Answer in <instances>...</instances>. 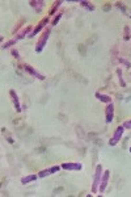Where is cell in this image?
Instances as JSON below:
<instances>
[{
	"label": "cell",
	"instance_id": "obj_28",
	"mask_svg": "<svg viewBox=\"0 0 131 197\" xmlns=\"http://www.w3.org/2000/svg\"><path fill=\"white\" fill-rule=\"evenodd\" d=\"M7 139H8V142H9V143H13V142H14V141H13V139H12V138H11V137H8V138H7Z\"/></svg>",
	"mask_w": 131,
	"mask_h": 197
},
{
	"label": "cell",
	"instance_id": "obj_2",
	"mask_svg": "<svg viewBox=\"0 0 131 197\" xmlns=\"http://www.w3.org/2000/svg\"><path fill=\"white\" fill-rule=\"evenodd\" d=\"M48 37H50V29H45V32L42 33V36H41V38L38 40V42H37V45H35V51L37 53H41L45 49V46H46V42H47V40H48Z\"/></svg>",
	"mask_w": 131,
	"mask_h": 197
},
{
	"label": "cell",
	"instance_id": "obj_11",
	"mask_svg": "<svg viewBox=\"0 0 131 197\" xmlns=\"http://www.w3.org/2000/svg\"><path fill=\"white\" fill-rule=\"evenodd\" d=\"M113 118H114V105L113 103H110L108 105V108H106V122L110 124L113 121Z\"/></svg>",
	"mask_w": 131,
	"mask_h": 197
},
{
	"label": "cell",
	"instance_id": "obj_8",
	"mask_svg": "<svg viewBox=\"0 0 131 197\" xmlns=\"http://www.w3.org/2000/svg\"><path fill=\"white\" fill-rule=\"evenodd\" d=\"M24 69H25V71L28 72V74H30V75H33V76H35L37 79H40V80H45V76H43L42 74H40V72H38L37 70L33 69L31 66L26 65V66H24Z\"/></svg>",
	"mask_w": 131,
	"mask_h": 197
},
{
	"label": "cell",
	"instance_id": "obj_12",
	"mask_svg": "<svg viewBox=\"0 0 131 197\" xmlns=\"http://www.w3.org/2000/svg\"><path fill=\"white\" fill-rule=\"evenodd\" d=\"M31 32H33V30H31V26L26 25L25 28H24L23 30H21L20 33H18V34L16 36V37H14V40H16V41H18V40H21V38H24V37H25V36H28V37H29V34H30Z\"/></svg>",
	"mask_w": 131,
	"mask_h": 197
},
{
	"label": "cell",
	"instance_id": "obj_23",
	"mask_svg": "<svg viewBox=\"0 0 131 197\" xmlns=\"http://www.w3.org/2000/svg\"><path fill=\"white\" fill-rule=\"evenodd\" d=\"M79 51H80V54L83 55V57H85V46H84V45H79Z\"/></svg>",
	"mask_w": 131,
	"mask_h": 197
},
{
	"label": "cell",
	"instance_id": "obj_25",
	"mask_svg": "<svg viewBox=\"0 0 131 197\" xmlns=\"http://www.w3.org/2000/svg\"><path fill=\"white\" fill-rule=\"evenodd\" d=\"M109 9H110V3H106L105 5H104V11H105V12H108Z\"/></svg>",
	"mask_w": 131,
	"mask_h": 197
},
{
	"label": "cell",
	"instance_id": "obj_1",
	"mask_svg": "<svg viewBox=\"0 0 131 197\" xmlns=\"http://www.w3.org/2000/svg\"><path fill=\"white\" fill-rule=\"evenodd\" d=\"M101 177H102V166L98 164V166L96 167V172H94L93 185H92V193H97L98 187H100V183H101Z\"/></svg>",
	"mask_w": 131,
	"mask_h": 197
},
{
	"label": "cell",
	"instance_id": "obj_19",
	"mask_svg": "<svg viewBox=\"0 0 131 197\" xmlns=\"http://www.w3.org/2000/svg\"><path fill=\"white\" fill-rule=\"evenodd\" d=\"M117 75H118V79H119L121 86H122V87H126L125 80H123V78H122V71H121V69H118V70H117Z\"/></svg>",
	"mask_w": 131,
	"mask_h": 197
},
{
	"label": "cell",
	"instance_id": "obj_15",
	"mask_svg": "<svg viewBox=\"0 0 131 197\" xmlns=\"http://www.w3.org/2000/svg\"><path fill=\"white\" fill-rule=\"evenodd\" d=\"M35 179H37V175H28V176H25V177L21 179V183L26 184V183H30V181H34Z\"/></svg>",
	"mask_w": 131,
	"mask_h": 197
},
{
	"label": "cell",
	"instance_id": "obj_4",
	"mask_svg": "<svg viewBox=\"0 0 131 197\" xmlns=\"http://www.w3.org/2000/svg\"><path fill=\"white\" fill-rule=\"evenodd\" d=\"M48 21H50V20H48V17H45V19H42V20H41V21H40V23H38V24H37V26H35V28H34V29H33V32H31L30 34H29V38H31V37H34V36H37V34H38V33H40V32H41V30H42V29H43V28H45V25H46V24H47V23H48Z\"/></svg>",
	"mask_w": 131,
	"mask_h": 197
},
{
	"label": "cell",
	"instance_id": "obj_24",
	"mask_svg": "<svg viewBox=\"0 0 131 197\" xmlns=\"http://www.w3.org/2000/svg\"><path fill=\"white\" fill-rule=\"evenodd\" d=\"M12 55H13L14 58H17V59L20 58V55H18V51H17V50H12Z\"/></svg>",
	"mask_w": 131,
	"mask_h": 197
},
{
	"label": "cell",
	"instance_id": "obj_7",
	"mask_svg": "<svg viewBox=\"0 0 131 197\" xmlns=\"http://www.w3.org/2000/svg\"><path fill=\"white\" fill-rule=\"evenodd\" d=\"M109 177H110V171H105L102 175V177H101V183H100V187H98V191H100V193H102L104 191H105V188L108 187V183H109Z\"/></svg>",
	"mask_w": 131,
	"mask_h": 197
},
{
	"label": "cell",
	"instance_id": "obj_21",
	"mask_svg": "<svg viewBox=\"0 0 131 197\" xmlns=\"http://www.w3.org/2000/svg\"><path fill=\"white\" fill-rule=\"evenodd\" d=\"M16 42H17V41L14 40V38H12L11 41H8V42H5V43H4V45L1 46V47H3V49H8V47H11L12 45H14V43H16Z\"/></svg>",
	"mask_w": 131,
	"mask_h": 197
},
{
	"label": "cell",
	"instance_id": "obj_26",
	"mask_svg": "<svg viewBox=\"0 0 131 197\" xmlns=\"http://www.w3.org/2000/svg\"><path fill=\"white\" fill-rule=\"evenodd\" d=\"M123 128H131V121H126L123 124Z\"/></svg>",
	"mask_w": 131,
	"mask_h": 197
},
{
	"label": "cell",
	"instance_id": "obj_14",
	"mask_svg": "<svg viewBox=\"0 0 131 197\" xmlns=\"http://www.w3.org/2000/svg\"><path fill=\"white\" fill-rule=\"evenodd\" d=\"M80 5L83 7V8L88 9V11H91V12L94 11V5H93V4L89 3V1H85V0H81V1H80Z\"/></svg>",
	"mask_w": 131,
	"mask_h": 197
},
{
	"label": "cell",
	"instance_id": "obj_16",
	"mask_svg": "<svg viewBox=\"0 0 131 197\" xmlns=\"http://www.w3.org/2000/svg\"><path fill=\"white\" fill-rule=\"evenodd\" d=\"M131 38V32H130V26L126 25L123 28V40L125 41H128Z\"/></svg>",
	"mask_w": 131,
	"mask_h": 197
},
{
	"label": "cell",
	"instance_id": "obj_6",
	"mask_svg": "<svg viewBox=\"0 0 131 197\" xmlns=\"http://www.w3.org/2000/svg\"><path fill=\"white\" fill-rule=\"evenodd\" d=\"M62 168L63 170H68V171H80V170L83 168V164H81V163L68 162V163H63Z\"/></svg>",
	"mask_w": 131,
	"mask_h": 197
},
{
	"label": "cell",
	"instance_id": "obj_27",
	"mask_svg": "<svg viewBox=\"0 0 131 197\" xmlns=\"http://www.w3.org/2000/svg\"><path fill=\"white\" fill-rule=\"evenodd\" d=\"M62 191H63V188H58V189H55L53 194H58V192H62Z\"/></svg>",
	"mask_w": 131,
	"mask_h": 197
},
{
	"label": "cell",
	"instance_id": "obj_5",
	"mask_svg": "<svg viewBox=\"0 0 131 197\" xmlns=\"http://www.w3.org/2000/svg\"><path fill=\"white\" fill-rule=\"evenodd\" d=\"M60 168H62V166H53V167H50V168L42 170L41 172H38V177H46V176H48V175H53V174H55V172H59Z\"/></svg>",
	"mask_w": 131,
	"mask_h": 197
},
{
	"label": "cell",
	"instance_id": "obj_18",
	"mask_svg": "<svg viewBox=\"0 0 131 197\" xmlns=\"http://www.w3.org/2000/svg\"><path fill=\"white\" fill-rule=\"evenodd\" d=\"M62 3H63L62 0H58V1H54V4H53L51 9H50V14H54L55 12H57V9L60 7V4H62Z\"/></svg>",
	"mask_w": 131,
	"mask_h": 197
},
{
	"label": "cell",
	"instance_id": "obj_10",
	"mask_svg": "<svg viewBox=\"0 0 131 197\" xmlns=\"http://www.w3.org/2000/svg\"><path fill=\"white\" fill-rule=\"evenodd\" d=\"M9 95H11L12 101H13L14 106H16V112H21V111H23V108H21V105H20V101H18L17 93H16V92L13 91V89H11V91H9Z\"/></svg>",
	"mask_w": 131,
	"mask_h": 197
},
{
	"label": "cell",
	"instance_id": "obj_29",
	"mask_svg": "<svg viewBox=\"0 0 131 197\" xmlns=\"http://www.w3.org/2000/svg\"><path fill=\"white\" fill-rule=\"evenodd\" d=\"M130 152H131V147H130Z\"/></svg>",
	"mask_w": 131,
	"mask_h": 197
},
{
	"label": "cell",
	"instance_id": "obj_22",
	"mask_svg": "<svg viewBox=\"0 0 131 197\" xmlns=\"http://www.w3.org/2000/svg\"><path fill=\"white\" fill-rule=\"evenodd\" d=\"M118 62L122 63V65H125L126 67H131V63L128 62V60H126L125 58H118Z\"/></svg>",
	"mask_w": 131,
	"mask_h": 197
},
{
	"label": "cell",
	"instance_id": "obj_9",
	"mask_svg": "<svg viewBox=\"0 0 131 197\" xmlns=\"http://www.w3.org/2000/svg\"><path fill=\"white\" fill-rule=\"evenodd\" d=\"M29 4H30V7H33L37 11V13H40L43 9V7H45V1L43 0H31V1H29Z\"/></svg>",
	"mask_w": 131,
	"mask_h": 197
},
{
	"label": "cell",
	"instance_id": "obj_20",
	"mask_svg": "<svg viewBox=\"0 0 131 197\" xmlns=\"http://www.w3.org/2000/svg\"><path fill=\"white\" fill-rule=\"evenodd\" d=\"M60 17H62V12H59V13H57L55 14V17H54V20L51 21V25L54 26V25H57L58 23H59V20H60Z\"/></svg>",
	"mask_w": 131,
	"mask_h": 197
},
{
	"label": "cell",
	"instance_id": "obj_3",
	"mask_svg": "<svg viewBox=\"0 0 131 197\" xmlns=\"http://www.w3.org/2000/svg\"><path fill=\"white\" fill-rule=\"evenodd\" d=\"M123 131H125V128H123V125L118 126V128L115 129V131H114L113 137H111L110 141H109V145H110V146H115V145H117V143L121 141V138H122Z\"/></svg>",
	"mask_w": 131,
	"mask_h": 197
},
{
	"label": "cell",
	"instance_id": "obj_13",
	"mask_svg": "<svg viewBox=\"0 0 131 197\" xmlns=\"http://www.w3.org/2000/svg\"><path fill=\"white\" fill-rule=\"evenodd\" d=\"M94 96H96V99H98L101 103H106V104H110L111 103L110 96H108V95H102V93H100V92H97Z\"/></svg>",
	"mask_w": 131,
	"mask_h": 197
},
{
	"label": "cell",
	"instance_id": "obj_17",
	"mask_svg": "<svg viewBox=\"0 0 131 197\" xmlns=\"http://www.w3.org/2000/svg\"><path fill=\"white\" fill-rule=\"evenodd\" d=\"M115 5H117V7H118V8H119V9H122V11H123V12H125V13H126V14H127L128 17H131V12H130V11H128V9H127V8H126V7H125V5H123V3H121V1H117V3H115Z\"/></svg>",
	"mask_w": 131,
	"mask_h": 197
}]
</instances>
